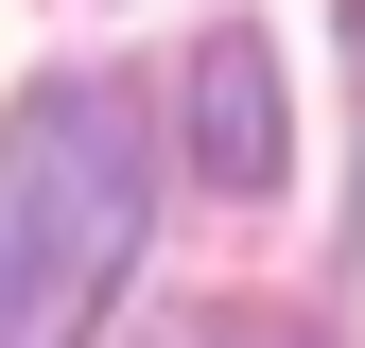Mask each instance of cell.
<instances>
[{"label": "cell", "mask_w": 365, "mask_h": 348, "mask_svg": "<svg viewBox=\"0 0 365 348\" xmlns=\"http://www.w3.org/2000/svg\"><path fill=\"white\" fill-rule=\"evenodd\" d=\"M157 227V105L122 70H53L0 122V348H87Z\"/></svg>", "instance_id": "1"}, {"label": "cell", "mask_w": 365, "mask_h": 348, "mask_svg": "<svg viewBox=\"0 0 365 348\" xmlns=\"http://www.w3.org/2000/svg\"><path fill=\"white\" fill-rule=\"evenodd\" d=\"M192 174L209 192H279V53L261 35H209L192 53Z\"/></svg>", "instance_id": "2"}, {"label": "cell", "mask_w": 365, "mask_h": 348, "mask_svg": "<svg viewBox=\"0 0 365 348\" xmlns=\"http://www.w3.org/2000/svg\"><path fill=\"white\" fill-rule=\"evenodd\" d=\"M192 348H296V331H261V314H209V331H192Z\"/></svg>", "instance_id": "3"}]
</instances>
